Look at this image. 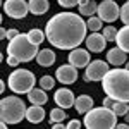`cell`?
Here are the masks:
<instances>
[{"label":"cell","instance_id":"6da1fadb","mask_svg":"<svg viewBox=\"0 0 129 129\" xmlns=\"http://www.w3.org/2000/svg\"><path fill=\"white\" fill-rule=\"evenodd\" d=\"M86 21H83L81 14L74 12H59L45 26L48 43L53 48L60 50L78 48L86 40Z\"/></svg>","mask_w":129,"mask_h":129},{"label":"cell","instance_id":"7a4b0ae2","mask_svg":"<svg viewBox=\"0 0 129 129\" xmlns=\"http://www.w3.org/2000/svg\"><path fill=\"white\" fill-rule=\"evenodd\" d=\"M102 88L105 95L112 96L114 100L129 103V69H109L105 78L102 79Z\"/></svg>","mask_w":129,"mask_h":129},{"label":"cell","instance_id":"3957f363","mask_svg":"<svg viewBox=\"0 0 129 129\" xmlns=\"http://www.w3.org/2000/svg\"><path fill=\"white\" fill-rule=\"evenodd\" d=\"M84 126L88 129H112L117 126V114L109 107H93L84 114Z\"/></svg>","mask_w":129,"mask_h":129},{"label":"cell","instance_id":"277c9868","mask_svg":"<svg viewBox=\"0 0 129 129\" xmlns=\"http://www.w3.org/2000/svg\"><path fill=\"white\" fill-rule=\"evenodd\" d=\"M7 55L17 57L21 62H29V60L36 59V55H38V45H35L28 38V33L26 35L24 33H19L16 38L9 40Z\"/></svg>","mask_w":129,"mask_h":129},{"label":"cell","instance_id":"5b68a950","mask_svg":"<svg viewBox=\"0 0 129 129\" xmlns=\"http://www.w3.org/2000/svg\"><path fill=\"white\" fill-rule=\"evenodd\" d=\"M26 105L19 96H4L0 102V119L7 124H19L26 117Z\"/></svg>","mask_w":129,"mask_h":129},{"label":"cell","instance_id":"8992f818","mask_svg":"<svg viewBox=\"0 0 129 129\" xmlns=\"http://www.w3.org/2000/svg\"><path fill=\"white\" fill-rule=\"evenodd\" d=\"M7 84H9L10 91H14L16 95H24V93L28 95L36 84V78L28 69H16L7 78Z\"/></svg>","mask_w":129,"mask_h":129},{"label":"cell","instance_id":"52a82bcc","mask_svg":"<svg viewBox=\"0 0 129 129\" xmlns=\"http://www.w3.org/2000/svg\"><path fill=\"white\" fill-rule=\"evenodd\" d=\"M109 66L107 60H93L86 66V71H84V81L86 83H91V81H102L105 78V74L109 72Z\"/></svg>","mask_w":129,"mask_h":129},{"label":"cell","instance_id":"ba28073f","mask_svg":"<svg viewBox=\"0 0 129 129\" xmlns=\"http://www.w3.org/2000/svg\"><path fill=\"white\" fill-rule=\"evenodd\" d=\"M29 12V4L26 0H4V14L12 19H24Z\"/></svg>","mask_w":129,"mask_h":129},{"label":"cell","instance_id":"9c48e42d","mask_svg":"<svg viewBox=\"0 0 129 129\" xmlns=\"http://www.w3.org/2000/svg\"><path fill=\"white\" fill-rule=\"evenodd\" d=\"M96 14L103 22H114V21H117L120 17V7L114 0H103V2L98 4Z\"/></svg>","mask_w":129,"mask_h":129},{"label":"cell","instance_id":"30bf717a","mask_svg":"<svg viewBox=\"0 0 129 129\" xmlns=\"http://www.w3.org/2000/svg\"><path fill=\"white\" fill-rule=\"evenodd\" d=\"M55 78L59 83L62 84H72V83H76L78 79V67H74L72 64H64V66H60L57 72H55Z\"/></svg>","mask_w":129,"mask_h":129},{"label":"cell","instance_id":"8fae6325","mask_svg":"<svg viewBox=\"0 0 129 129\" xmlns=\"http://www.w3.org/2000/svg\"><path fill=\"white\" fill-rule=\"evenodd\" d=\"M67 60H69V64H72L74 67H78V69H81V67H86L89 62V50H83L81 47H78V48H72L69 53V57H67Z\"/></svg>","mask_w":129,"mask_h":129},{"label":"cell","instance_id":"7c38bea8","mask_svg":"<svg viewBox=\"0 0 129 129\" xmlns=\"http://www.w3.org/2000/svg\"><path fill=\"white\" fill-rule=\"evenodd\" d=\"M84 41H86V48L95 53L103 52L107 45V38L103 36V33H98V31H91V35H88Z\"/></svg>","mask_w":129,"mask_h":129},{"label":"cell","instance_id":"4fadbf2b","mask_svg":"<svg viewBox=\"0 0 129 129\" xmlns=\"http://www.w3.org/2000/svg\"><path fill=\"white\" fill-rule=\"evenodd\" d=\"M53 100H55V103L62 107V109H69V107H74V102H76V96H74V93L71 91L69 88H60L55 91V95H53Z\"/></svg>","mask_w":129,"mask_h":129},{"label":"cell","instance_id":"5bb4252c","mask_svg":"<svg viewBox=\"0 0 129 129\" xmlns=\"http://www.w3.org/2000/svg\"><path fill=\"white\" fill-rule=\"evenodd\" d=\"M126 53H127V52H124L122 48L114 47V48H110L109 52H107V62H109L110 66H114V67H120V66H124V64L127 62Z\"/></svg>","mask_w":129,"mask_h":129},{"label":"cell","instance_id":"9a60e30c","mask_svg":"<svg viewBox=\"0 0 129 129\" xmlns=\"http://www.w3.org/2000/svg\"><path fill=\"white\" fill-rule=\"evenodd\" d=\"M28 100H29V103L33 105H45L47 102H48V95H47V89L40 88H33L28 93Z\"/></svg>","mask_w":129,"mask_h":129},{"label":"cell","instance_id":"2e32d148","mask_svg":"<svg viewBox=\"0 0 129 129\" xmlns=\"http://www.w3.org/2000/svg\"><path fill=\"white\" fill-rule=\"evenodd\" d=\"M26 119L29 120L31 124H40L41 120L45 119V110H43V107L31 103V107H28V110H26Z\"/></svg>","mask_w":129,"mask_h":129},{"label":"cell","instance_id":"e0dca14e","mask_svg":"<svg viewBox=\"0 0 129 129\" xmlns=\"http://www.w3.org/2000/svg\"><path fill=\"white\" fill-rule=\"evenodd\" d=\"M93 98L89 96V95H79V96H76V102H74V109L78 114H86L88 110L93 109Z\"/></svg>","mask_w":129,"mask_h":129},{"label":"cell","instance_id":"ac0fdd59","mask_svg":"<svg viewBox=\"0 0 129 129\" xmlns=\"http://www.w3.org/2000/svg\"><path fill=\"white\" fill-rule=\"evenodd\" d=\"M55 62V52L52 48H43L36 55V64H40L41 67H50Z\"/></svg>","mask_w":129,"mask_h":129},{"label":"cell","instance_id":"d6986e66","mask_svg":"<svg viewBox=\"0 0 129 129\" xmlns=\"http://www.w3.org/2000/svg\"><path fill=\"white\" fill-rule=\"evenodd\" d=\"M117 47L122 48L124 52L129 53V24H124L119 31H117V38H115Z\"/></svg>","mask_w":129,"mask_h":129},{"label":"cell","instance_id":"ffe728a7","mask_svg":"<svg viewBox=\"0 0 129 129\" xmlns=\"http://www.w3.org/2000/svg\"><path fill=\"white\" fill-rule=\"evenodd\" d=\"M28 4H29V12L33 16H43L50 9L48 0H29Z\"/></svg>","mask_w":129,"mask_h":129},{"label":"cell","instance_id":"44dd1931","mask_svg":"<svg viewBox=\"0 0 129 129\" xmlns=\"http://www.w3.org/2000/svg\"><path fill=\"white\" fill-rule=\"evenodd\" d=\"M98 10V4L95 0H88L86 4H81L79 5V14L81 16H95V12Z\"/></svg>","mask_w":129,"mask_h":129},{"label":"cell","instance_id":"7402d4cb","mask_svg":"<svg viewBox=\"0 0 129 129\" xmlns=\"http://www.w3.org/2000/svg\"><path fill=\"white\" fill-rule=\"evenodd\" d=\"M66 119H69L67 114H66V109H62V107H55V109L50 110V124L64 122Z\"/></svg>","mask_w":129,"mask_h":129},{"label":"cell","instance_id":"603a6c76","mask_svg":"<svg viewBox=\"0 0 129 129\" xmlns=\"http://www.w3.org/2000/svg\"><path fill=\"white\" fill-rule=\"evenodd\" d=\"M28 38H29L35 45H41L43 41L47 40V35H45L41 29H38V28H33V29L28 31Z\"/></svg>","mask_w":129,"mask_h":129},{"label":"cell","instance_id":"cb8c5ba5","mask_svg":"<svg viewBox=\"0 0 129 129\" xmlns=\"http://www.w3.org/2000/svg\"><path fill=\"white\" fill-rule=\"evenodd\" d=\"M112 110H114L117 115H122V117H124V115L129 112V103H127V102L115 100V102H114V107H112Z\"/></svg>","mask_w":129,"mask_h":129},{"label":"cell","instance_id":"d4e9b609","mask_svg":"<svg viewBox=\"0 0 129 129\" xmlns=\"http://www.w3.org/2000/svg\"><path fill=\"white\" fill-rule=\"evenodd\" d=\"M103 21L100 19L98 16H89V19L86 21V26H88L89 31H100L103 28V24H102Z\"/></svg>","mask_w":129,"mask_h":129},{"label":"cell","instance_id":"484cf974","mask_svg":"<svg viewBox=\"0 0 129 129\" xmlns=\"http://www.w3.org/2000/svg\"><path fill=\"white\" fill-rule=\"evenodd\" d=\"M117 31L119 29H117L115 26H105L102 33H103V36L107 38V41H115V38H117Z\"/></svg>","mask_w":129,"mask_h":129},{"label":"cell","instance_id":"4316f807","mask_svg":"<svg viewBox=\"0 0 129 129\" xmlns=\"http://www.w3.org/2000/svg\"><path fill=\"white\" fill-rule=\"evenodd\" d=\"M40 86L43 89L50 91V89L55 86V79H53L52 76H41V78H40Z\"/></svg>","mask_w":129,"mask_h":129},{"label":"cell","instance_id":"83f0119b","mask_svg":"<svg viewBox=\"0 0 129 129\" xmlns=\"http://www.w3.org/2000/svg\"><path fill=\"white\" fill-rule=\"evenodd\" d=\"M120 21L124 24H129V0L120 7Z\"/></svg>","mask_w":129,"mask_h":129},{"label":"cell","instance_id":"f1b7e54d","mask_svg":"<svg viewBox=\"0 0 129 129\" xmlns=\"http://www.w3.org/2000/svg\"><path fill=\"white\" fill-rule=\"evenodd\" d=\"M60 7H66V9H71V7H76L79 5V0H57Z\"/></svg>","mask_w":129,"mask_h":129},{"label":"cell","instance_id":"f546056e","mask_svg":"<svg viewBox=\"0 0 129 129\" xmlns=\"http://www.w3.org/2000/svg\"><path fill=\"white\" fill-rule=\"evenodd\" d=\"M7 64H9L10 67H17L21 64V60L17 57H14V55H7Z\"/></svg>","mask_w":129,"mask_h":129},{"label":"cell","instance_id":"4dcf8cb0","mask_svg":"<svg viewBox=\"0 0 129 129\" xmlns=\"http://www.w3.org/2000/svg\"><path fill=\"white\" fill-rule=\"evenodd\" d=\"M114 102H115V100L112 98V96L105 95V98H103V102H102V105H103V107H109V109H112V107H114Z\"/></svg>","mask_w":129,"mask_h":129},{"label":"cell","instance_id":"1f68e13d","mask_svg":"<svg viewBox=\"0 0 129 129\" xmlns=\"http://www.w3.org/2000/svg\"><path fill=\"white\" fill-rule=\"evenodd\" d=\"M19 35V31L14 29V28H10V29H7V40H12V38H16Z\"/></svg>","mask_w":129,"mask_h":129},{"label":"cell","instance_id":"d6a6232c","mask_svg":"<svg viewBox=\"0 0 129 129\" xmlns=\"http://www.w3.org/2000/svg\"><path fill=\"white\" fill-rule=\"evenodd\" d=\"M67 127H69V129H78V127H81V122H79V120H69Z\"/></svg>","mask_w":129,"mask_h":129},{"label":"cell","instance_id":"836d02e7","mask_svg":"<svg viewBox=\"0 0 129 129\" xmlns=\"http://www.w3.org/2000/svg\"><path fill=\"white\" fill-rule=\"evenodd\" d=\"M115 127H117V129H127L129 127V122H127V124H126V122H120V124H117Z\"/></svg>","mask_w":129,"mask_h":129},{"label":"cell","instance_id":"e575fe53","mask_svg":"<svg viewBox=\"0 0 129 129\" xmlns=\"http://www.w3.org/2000/svg\"><path fill=\"white\" fill-rule=\"evenodd\" d=\"M0 38H2V40H4V38H7V29H5V28H2V29H0Z\"/></svg>","mask_w":129,"mask_h":129},{"label":"cell","instance_id":"d590c367","mask_svg":"<svg viewBox=\"0 0 129 129\" xmlns=\"http://www.w3.org/2000/svg\"><path fill=\"white\" fill-rule=\"evenodd\" d=\"M52 126H53L55 129H62V127H66V126H64L62 122H55V124H52Z\"/></svg>","mask_w":129,"mask_h":129},{"label":"cell","instance_id":"8d00e7d4","mask_svg":"<svg viewBox=\"0 0 129 129\" xmlns=\"http://www.w3.org/2000/svg\"><path fill=\"white\" fill-rule=\"evenodd\" d=\"M4 91H5V83L2 81V83H0V93H4Z\"/></svg>","mask_w":129,"mask_h":129},{"label":"cell","instance_id":"74e56055","mask_svg":"<svg viewBox=\"0 0 129 129\" xmlns=\"http://www.w3.org/2000/svg\"><path fill=\"white\" fill-rule=\"evenodd\" d=\"M124 119H126V120H127V122H129V112H127V114H126V115H124Z\"/></svg>","mask_w":129,"mask_h":129},{"label":"cell","instance_id":"f35d334b","mask_svg":"<svg viewBox=\"0 0 129 129\" xmlns=\"http://www.w3.org/2000/svg\"><path fill=\"white\" fill-rule=\"evenodd\" d=\"M124 66H126V69H129V62H126V64H124Z\"/></svg>","mask_w":129,"mask_h":129}]
</instances>
